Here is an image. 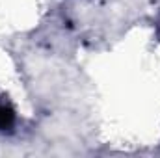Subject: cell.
Segmentation results:
<instances>
[{"label": "cell", "instance_id": "6da1fadb", "mask_svg": "<svg viewBox=\"0 0 160 158\" xmlns=\"http://www.w3.org/2000/svg\"><path fill=\"white\" fill-rule=\"evenodd\" d=\"M17 121V114L13 104L6 95H0V132H11Z\"/></svg>", "mask_w": 160, "mask_h": 158}]
</instances>
